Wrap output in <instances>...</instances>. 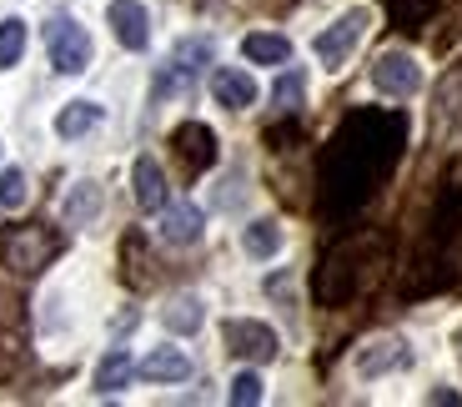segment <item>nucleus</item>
Segmentation results:
<instances>
[{
    "label": "nucleus",
    "instance_id": "f257e3e1",
    "mask_svg": "<svg viewBox=\"0 0 462 407\" xmlns=\"http://www.w3.org/2000/svg\"><path fill=\"white\" fill-rule=\"evenodd\" d=\"M407 141V121L393 111H357L346 116L322 156V211L346 217L377 191V181L393 171Z\"/></svg>",
    "mask_w": 462,
    "mask_h": 407
},
{
    "label": "nucleus",
    "instance_id": "f03ea898",
    "mask_svg": "<svg viewBox=\"0 0 462 407\" xmlns=\"http://www.w3.org/2000/svg\"><path fill=\"white\" fill-rule=\"evenodd\" d=\"M362 246L367 242H337L332 252L322 256V267H317V302L322 307H342L346 297H357L362 287Z\"/></svg>",
    "mask_w": 462,
    "mask_h": 407
},
{
    "label": "nucleus",
    "instance_id": "7ed1b4c3",
    "mask_svg": "<svg viewBox=\"0 0 462 407\" xmlns=\"http://www.w3.org/2000/svg\"><path fill=\"white\" fill-rule=\"evenodd\" d=\"M56 252H60V236L51 232V227H11V232L0 236V262H5L15 277L46 272Z\"/></svg>",
    "mask_w": 462,
    "mask_h": 407
},
{
    "label": "nucleus",
    "instance_id": "20e7f679",
    "mask_svg": "<svg viewBox=\"0 0 462 407\" xmlns=\"http://www.w3.org/2000/svg\"><path fill=\"white\" fill-rule=\"evenodd\" d=\"M46 51H51V66L60 70V76H81L86 66H91V31L86 25H76L70 15H56V21L46 25Z\"/></svg>",
    "mask_w": 462,
    "mask_h": 407
},
{
    "label": "nucleus",
    "instance_id": "39448f33",
    "mask_svg": "<svg viewBox=\"0 0 462 407\" xmlns=\"http://www.w3.org/2000/svg\"><path fill=\"white\" fill-rule=\"evenodd\" d=\"M367 25H372V15L362 11V5H357V11H346V15H337V21L327 25V31L317 35V41H312L317 60H322L327 70H342V66H346V56L357 51V41L367 35Z\"/></svg>",
    "mask_w": 462,
    "mask_h": 407
},
{
    "label": "nucleus",
    "instance_id": "423d86ee",
    "mask_svg": "<svg viewBox=\"0 0 462 407\" xmlns=\"http://www.w3.org/2000/svg\"><path fill=\"white\" fill-rule=\"evenodd\" d=\"M372 86H377L382 96H417V86H422V66H417L407 51H387V56L372 60Z\"/></svg>",
    "mask_w": 462,
    "mask_h": 407
},
{
    "label": "nucleus",
    "instance_id": "0eeeda50",
    "mask_svg": "<svg viewBox=\"0 0 462 407\" xmlns=\"http://www.w3.org/2000/svg\"><path fill=\"white\" fill-rule=\"evenodd\" d=\"M407 362H412V352H407L402 338H372L357 347V357H352V367H357L362 383H372V377H387V373H402Z\"/></svg>",
    "mask_w": 462,
    "mask_h": 407
},
{
    "label": "nucleus",
    "instance_id": "6e6552de",
    "mask_svg": "<svg viewBox=\"0 0 462 407\" xmlns=\"http://www.w3.org/2000/svg\"><path fill=\"white\" fill-rule=\"evenodd\" d=\"M226 347L246 362H272L277 357V332L266 322H252V317H231L226 322Z\"/></svg>",
    "mask_w": 462,
    "mask_h": 407
},
{
    "label": "nucleus",
    "instance_id": "1a4fd4ad",
    "mask_svg": "<svg viewBox=\"0 0 462 407\" xmlns=\"http://www.w3.org/2000/svg\"><path fill=\"white\" fill-rule=\"evenodd\" d=\"M171 146H176V156L186 162V171H207V166H217V131L201 126V121H181V126L171 131Z\"/></svg>",
    "mask_w": 462,
    "mask_h": 407
},
{
    "label": "nucleus",
    "instance_id": "9d476101",
    "mask_svg": "<svg viewBox=\"0 0 462 407\" xmlns=\"http://www.w3.org/2000/svg\"><path fill=\"white\" fill-rule=\"evenodd\" d=\"M106 21H111L116 41L126 51H146L151 46V15L141 0H111V11H106Z\"/></svg>",
    "mask_w": 462,
    "mask_h": 407
},
{
    "label": "nucleus",
    "instance_id": "9b49d317",
    "mask_svg": "<svg viewBox=\"0 0 462 407\" xmlns=\"http://www.w3.org/2000/svg\"><path fill=\"white\" fill-rule=\"evenodd\" d=\"M166 171L156 156H136V166H131V197H136L141 211H162L166 207Z\"/></svg>",
    "mask_w": 462,
    "mask_h": 407
},
{
    "label": "nucleus",
    "instance_id": "f8f14e48",
    "mask_svg": "<svg viewBox=\"0 0 462 407\" xmlns=\"http://www.w3.org/2000/svg\"><path fill=\"white\" fill-rule=\"evenodd\" d=\"M211 96H217V106H226V111H246V106H256V81L242 66H221L217 76H211Z\"/></svg>",
    "mask_w": 462,
    "mask_h": 407
},
{
    "label": "nucleus",
    "instance_id": "ddd939ff",
    "mask_svg": "<svg viewBox=\"0 0 462 407\" xmlns=\"http://www.w3.org/2000/svg\"><path fill=\"white\" fill-rule=\"evenodd\" d=\"M162 242H171V246L201 242V207H191V201L162 207Z\"/></svg>",
    "mask_w": 462,
    "mask_h": 407
},
{
    "label": "nucleus",
    "instance_id": "4468645a",
    "mask_svg": "<svg viewBox=\"0 0 462 407\" xmlns=\"http://www.w3.org/2000/svg\"><path fill=\"white\" fill-rule=\"evenodd\" d=\"M136 373L146 377V383H186V377H191V357L176 352V347H156Z\"/></svg>",
    "mask_w": 462,
    "mask_h": 407
},
{
    "label": "nucleus",
    "instance_id": "2eb2a0df",
    "mask_svg": "<svg viewBox=\"0 0 462 407\" xmlns=\"http://www.w3.org/2000/svg\"><path fill=\"white\" fill-rule=\"evenodd\" d=\"M242 56L252 60V66H287V60H291V41H287V35H272V31H252L242 41Z\"/></svg>",
    "mask_w": 462,
    "mask_h": 407
},
{
    "label": "nucleus",
    "instance_id": "dca6fc26",
    "mask_svg": "<svg viewBox=\"0 0 462 407\" xmlns=\"http://www.w3.org/2000/svg\"><path fill=\"white\" fill-rule=\"evenodd\" d=\"M131 373H136L131 352H126V347H111V352L101 357V367H96V393H101V397H116L121 387L131 383Z\"/></svg>",
    "mask_w": 462,
    "mask_h": 407
},
{
    "label": "nucleus",
    "instance_id": "f3484780",
    "mask_svg": "<svg viewBox=\"0 0 462 407\" xmlns=\"http://www.w3.org/2000/svg\"><path fill=\"white\" fill-rule=\"evenodd\" d=\"M60 217H66V227H91V221L101 217V187H96V181H76Z\"/></svg>",
    "mask_w": 462,
    "mask_h": 407
},
{
    "label": "nucleus",
    "instance_id": "a211bd4d",
    "mask_svg": "<svg viewBox=\"0 0 462 407\" xmlns=\"http://www.w3.org/2000/svg\"><path fill=\"white\" fill-rule=\"evenodd\" d=\"M162 322L171 327L176 338H191V332H201V322H207V307H201V297H171Z\"/></svg>",
    "mask_w": 462,
    "mask_h": 407
},
{
    "label": "nucleus",
    "instance_id": "6ab92c4d",
    "mask_svg": "<svg viewBox=\"0 0 462 407\" xmlns=\"http://www.w3.org/2000/svg\"><path fill=\"white\" fill-rule=\"evenodd\" d=\"M242 252L246 256H256V262H266V256H277L282 252V227L277 221H252V227H246L242 232Z\"/></svg>",
    "mask_w": 462,
    "mask_h": 407
},
{
    "label": "nucleus",
    "instance_id": "aec40b11",
    "mask_svg": "<svg viewBox=\"0 0 462 407\" xmlns=\"http://www.w3.org/2000/svg\"><path fill=\"white\" fill-rule=\"evenodd\" d=\"M101 121V106L96 101H70L66 111L56 116V136H66V141H76V136H86V131Z\"/></svg>",
    "mask_w": 462,
    "mask_h": 407
},
{
    "label": "nucleus",
    "instance_id": "412c9836",
    "mask_svg": "<svg viewBox=\"0 0 462 407\" xmlns=\"http://www.w3.org/2000/svg\"><path fill=\"white\" fill-rule=\"evenodd\" d=\"M21 56H25V21L11 15V21H0V70H11Z\"/></svg>",
    "mask_w": 462,
    "mask_h": 407
},
{
    "label": "nucleus",
    "instance_id": "4be33fe9",
    "mask_svg": "<svg viewBox=\"0 0 462 407\" xmlns=\"http://www.w3.org/2000/svg\"><path fill=\"white\" fill-rule=\"evenodd\" d=\"M207 60H211V46H207V41H181V46L171 51V66L181 70V76H197Z\"/></svg>",
    "mask_w": 462,
    "mask_h": 407
},
{
    "label": "nucleus",
    "instance_id": "5701e85b",
    "mask_svg": "<svg viewBox=\"0 0 462 407\" xmlns=\"http://www.w3.org/2000/svg\"><path fill=\"white\" fill-rule=\"evenodd\" d=\"M25 197H31V187H25V171H0V207L5 211H21L25 207Z\"/></svg>",
    "mask_w": 462,
    "mask_h": 407
},
{
    "label": "nucleus",
    "instance_id": "b1692460",
    "mask_svg": "<svg viewBox=\"0 0 462 407\" xmlns=\"http://www.w3.org/2000/svg\"><path fill=\"white\" fill-rule=\"evenodd\" d=\"M301 91H307V81H301V70H287V76L277 81V91H272V96H277V106H282V111H297V106H301Z\"/></svg>",
    "mask_w": 462,
    "mask_h": 407
},
{
    "label": "nucleus",
    "instance_id": "393cba45",
    "mask_svg": "<svg viewBox=\"0 0 462 407\" xmlns=\"http://www.w3.org/2000/svg\"><path fill=\"white\" fill-rule=\"evenodd\" d=\"M231 402H236V407L262 402V377H256V373H236V377H231Z\"/></svg>",
    "mask_w": 462,
    "mask_h": 407
},
{
    "label": "nucleus",
    "instance_id": "a878e982",
    "mask_svg": "<svg viewBox=\"0 0 462 407\" xmlns=\"http://www.w3.org/2000/svg\"><path fill=\"white\" fill-rule=\"evenodd\" d=\"M452 347H457V367H462V332H457V342H452Z\"/></svg>",
    "mask_w": 462,
    "mask_h": 407
}]
</instances>
